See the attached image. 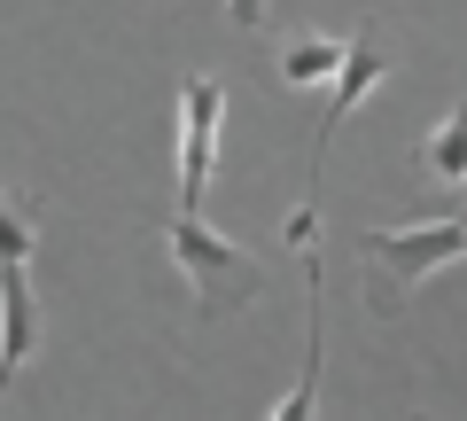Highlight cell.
I'll list each match as a JSON object with an SVG mask.
<instances>
[{
  "instance_id": "1",
  "label": "cell",
  "mask_w": 467,
  "mask_h": 421,
  "mask_svg": "<svg viewBox=\"0 0 467 421\" xmlns=\"http://www.w3.org/2000/svg\"><path fill=\"white\" fill-rule=\"evenodd\" d=\"M164 242H171V258H180V273H187V289H195L202 312H234V304H250L257 281H265V273L234 250L226 235H211L195 211H180V219L164 226Z\"/></svg>"
},
{
  "instance_id": "2",
  "label": "cell",
  "mask_w": 467,
  "mask_h": 421,
  "mask_svg": "<svg viewBox=\"0 0 467 421\" xmlns=\"http://www.w3.org/2000/svg\"><path fill=\"white\" fill-rule=\"evenodd\" d=\"M367 258L389 273V304H398L405 289H420L436 266L467 258V219H436V226H382V235H367Z\"/></svg>"
},
{
  "instance_id": "3",
  "label": "cell",
  "mask_w": 467,
  "mask_h": 421,
  "mask_svg": "<svg viewBox=\"0 0 467 421\" xmlns=\"http://www.w3.org/2000/svg\"><path fill=\"white\" fill-rule=\"evenodd\" d=\"M218 118H226V86L218 79H187L180 86V211H195L202 187H211Z\"/></svg>"
},
{
  "instance_id": "4",
  "label": "cell",
  "mask_w": 467,
  "mask_h": 421,
  "mask_svg": "<svg viewBox=\"0 0 467 421\" xmlns=\"http://www.w3.org/2000/svg\"><path fill=\"white\" fill-rule=\"evenodd\" d=\"M39 343V304H32V281H24V266H0V383L32 359Z\"/></svg>"
},
{
  "instance_id": "5",
  "label": "cell",
  "mask_w": 467,
  "mask_h": 421,
  "mask_svg": "<svg viewBox=\"0 0 467 421\" xmlns=\"http://www.w3.org/2000/svg\"><path fill=\"white\" fill-rule=\"evenodd\" d=\"M382 55H374V32H358L350 39V55H343V70H335V101H327V125H319V149H312V164L319 156H327V141H335V125L350 118V110H358V101L374 94V86H382Z\"/></svg>"
},
{
  "instance_id": "6",
  "label": "cell",
  "mask_w": 467,
  "mask_h": 421,
  "mask_svg": "<svg viewBox=\"0 0 467 421\" xmlns=\"http://www.w3.org/2000/svg\"><path fill=\"white\" fill-rule=\"evenodd\" d=\"M420 164H429L444 187H467V101H451L444 118L429 125V141H420Z\"/></svg>"
},
{
  "instance_id": "7",
  "label": "cell",
  "mask_w": 467,
  "mask_h": 421,
  "mask_svg": "<svg viewBox=\"0 0 467 421\" xmlns=\"http://www.w3.org/2000/svg\"><path fill=\"white\" fill-rule=\"evenodd\" d=\"M343 55H350V39L304 32V39H288V47H281V79L288 86H327L335 70H343Z\"/></svg>"
},
{
  "instance_id": "8",
  "label": "cell",
  "mask_w": 467,
  "mask_h": 421,
  "mask_svg": "<svg viewBox=\"0 0 467 421\" xmlns=\"http://www.w3.org/2000/svg\"><path fill=\"white\" fill-rule=\"evenodd\" d=\"M32 235H39V211L0 195V266H24L32 258Z\"/></svg>"
},
{
  "instance_id": "9",
  "label": "cell",
  "mask_w": 467,
  "mask_h": 421,
  "mask_svg": "<svg viewBox=\"0 0 467 421\" xmlns=\"http://www.w3.org/2000/svg\"><path fill=\"white\" fill-rule=\"evenodd\" d=\"M281 242H288V250H312V242H319V211H312V203H296V211H288V226H281Z\"/></svg>"
},
{
  "instance_id": "10",
  "label": "cell",
  "mask_w": 467,
  "mask_h": 421,
  "mask_svg": "<svg viewBox=\"0 0 467 421\" xmlns=\"http://www.w3.org/2000/svg\"><path fill=\"white\" fill-rule=\"evenodd\" d=\"M226 16L242 24V32H257V24H265V0H226Z\"/></svg>"
}]
</instances>
